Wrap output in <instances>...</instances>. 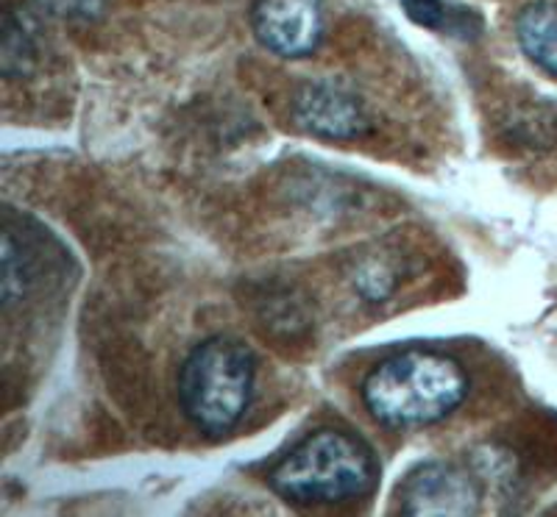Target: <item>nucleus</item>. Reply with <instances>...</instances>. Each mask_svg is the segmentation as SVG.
Segmentation results:
<instances>
[{
    "label": "nucleus",
    "mask_w": 557,
    "mask_h": 517,
    "mask_svg": "<svg viewBox=\"0 0 557 517\" xmlns=\"http://www.w3.org/2000/svg\"><path fill=\"white\" fill-rule=\"evenodd\" d=\"M474 481L446 465H426L401 487L405 515H471L476 512Z\"/></svg>",
    "instance_id": "39448f33"
},
{
    "label": "nucleus",
    "mask_w": 557,
    "mask_h": 517,
    "mask_svg": "<svg viewBox=\"0 0 557 517\" xmlns=\"http://www.w3.org/2000/svg\"><path fill=\"white\" fill-rule=\"evenodd\" d=\"M374 479L376 465L371 451L335 429L312 434L271 474L273 490L301 504L357 499L374 487Z\"/></svg>",
    "instance_id": "7ed1b4c3"
},
{
    "label": "nucleus",
    "mask_w": 557,
    "mask_h": 517,
    "mask_svg": "<svg viewBox=\"0 0 557 517\" xmlns=\"http://www.w3.org/2000/svg\"><path fill=\"white\" fill-rule=\"evenodd\" d=\"M251 28L276 56H310L323 37L321 0H253Z\"/></svg>",
    "instance_id": "20e7f679"
},
{
    "label": "nucleus",
    "mask_w": 557,
    "mask_h": 517,
    "mask_svg": "<svg viewBox=\"0 0 557 517\" xmlns=\"http://www.w3.org/2000/svg\"><path fill=\"white\" fill-rule=\"evenodd\" d=\"M298 123L315 137L351 139L362 131L360 103L335 87H310L296 101Z\"/></svg>",
    "instance_id": "423d86ee"
},
{
    "label": "nucleus",
    "mask_w": 557,
    "mask_h": 517,
    "mask_svg": "<svg viewBox=\"0 0 557 517\" xmlns=\"http://www.w3.org/2000/svg\"><path fill=\"white\" fill-rule=\"evenodd\" d=\"M45 3L64 17H76V14L89 17L101 9V0H45Z\"/></svg>",
    "instance_id": "9d476101"
},
{
    "label": "nucleus",
    "mask_w": 557,
    "mask_h": 517,
    "mask_svg": "<svg viewBox=\"0 0 557 517\" xmlns=\"http://www.w3.org/2000/svg\"><path fill=\"white\" fill-rule=\"evenodd\" d=\"M23 265L17 267V248H14L12 234H3V301L7 306L17 298H23Z\"/></svg>",
    "instance_id": "6e6552de"
},
{
    "label": "nucleus",
    "mask_w": 557,
    "mask_h": 517,
    "mask_svg": "<svg viewBox=\"0 0 557 517\" xmlns=\"http://www.w3.org/2000/svg\"><path fill=\"white\" fill-rule=\"evenodd\" d=\"M516 37L527 59H532L549 76H557V3H527L516 17Z\"/></svg>",
    "instance_id": "0eeeda50"
},
{
    "label": "nucleus",
    "mask_w": 557,
    "mask_h": 517,
    "mask_svg": "<svg viewBox=\"0 0 557 517\" xmlns=\"http://www.w3.org/2000/svg\"><path fill=\"white\" fill-rule=\"evenodd\" d=\"M407 17L424 28H444L446 7L444 0H401Z\"/></svg>",
    "instance_id": "1a4fd4ad"
},
{
    "label": "nucleus",
    "mask_w": 557,
    "mask_h": 517,
    "mask_svg": "<svg viewBox=\"0 0 557 517\" xmlns=\"http://www.w3.org/2000/svg\"><path fill=\"white\" fill-rule=\"evenodd\" d=\"M466 392V370L449 356L426 351H407L382 362L362 384L371 415L396 429L444 420L462 404Z\"/></svg>",
    "instance_id": "f257e3e1"
},
{
    "label": "nucleus",
    "mask_w": 557,
    "mask_h": 517,
    "mask_svg": "<svg viewBox=\"0 0 557 517\" xmlns=\"http://www.w3.org/2000/svg\"><path fill=\"white\" fill-rule=\"evenodd\" d=\"M253 360L248 348L228 337L201 342L178 373L184 415L207 434L235 429L251 404Z\"/></svg>",
    "instance_id": "f03ea898"
}]
</instances>
